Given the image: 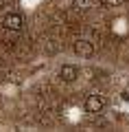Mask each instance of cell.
<instances>
[{
    "label": "cell",
    "mask_w": 129,
    "mask_h": 132,
    "mask_svg": "<svg viewBox=\"0 0 129 132\" xmlns=\"http://www.w3.org/2000/svg\"><path fill=\"white\" fill-rule=\"evenodd\" d=\"M120 97H123V99H125V101H129V93H127V90H125V93H123V95H120Z\"/></svg>",
    "instance_id": "cell-5"
},
{
    "label": "cell",
    "mask_w": 129,
    "mask_h": 132,
    "mask_svg": "<svg viewBox=\"0 0 129 132\" xmlns=\"http://www.w3.org/2000/svg\"><path fill=\"white\" fill-rule=\"evenodd\" d=\"M2 24H5L9 31H20L24 24V18L18 13V11H11V13H7L5 18H2Z\"/></svg>",
    "instance_id": "cell-1"
},
{
    "label": "cell",
    "mask_w": 129,
    "mask_h": 132,
    "mask_svg": "<svg viewBox=\"0 0 129 132\" xmlns=\"http://www.w3.org/2000/svg\"><path fill=\"white\" fill-rule=\"evenodd\" d=\"M77 75H79V68H77V66H72V64H64L59 68V77L64 81H74V79H77Z\"/></svg>",
    "instance_id": "cell-4"
},
{
    "label": "cell",
    "mask_w": 129,
    "mask_h": 132,
    "mask_svg": "<svg viewBox=\"0 0 129 132\" xmlns=\"http://www.w3.org/2000/svg\"><path fill=\"white\" fill-rule=\"evenodd\" d=\"M72 48H74V53H77L79 57H92L94 55V46L88 40H77V42L72 44Z\"/></svg>",
    "instance_id": "cell-3"
},
{
    "label": "cell",
    "mask_w": 129,
    "mask_h": 132,
    "mask_svg": "<svg viewBox=\"0 0 129 132\" xmlns=\"http://www.w3.org/2000/svg\"><path fill=\"white\" fill-rule=\"evenodd\" d=\"M103 108H105V99L101 97V95H90L88 99H85V110L92 114H98L103 112Z\"/></svg>",
    "instance_id": "cell-2"
}]
</instances>
